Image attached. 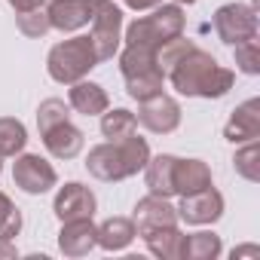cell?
Masks as SVG:
<instances>
[{"instance_id":"7a4b0ae2","label":"cell","mask_w":260,"mask_h":260,"mask_svg":"<svg viewBox=\"0 0 260 260\" xmlns=\"http://www.w3.org/2000/svg\"><path fill=\"white\" fill-rule=\"evenodd\" d=\"M147 159H150V144L138 135H128L122 141H104L92 147L86 156V169L92 178L104 184H116V181H125V178L144 172Z\"/></svg>"},{"instance_id":"f1b7e54d","label":"cell","mask_w":260,"mask_h":260,"mask_svg":"<svg viewBox=\"0 0 260 260\" xmlns=\"http://www.w3.org/2000/svg\"><path fill=\"white\" fill-rule=\"evenodd\" d=\"M233 49H236V68H239L242 74H248V77L260 74V52H257V37H251V40H242V43H236Z\"/></svg>"},{"instance_id":"6da1fadb","label":"cell","mask_w":260,"mask_h":260,"mask_svg":"<svg viewBox=\"0 0 260 260\" xmlns=\"http://www.w3.org/2000/svg\"><path fill=\"white\" fill-rule=\"evenodd\" d=\"M166 77L175 86V92L187 98H223L236 83V74L196 43L166 68Z\"/></svg>"},{"instance_id":"d6a6232c","label":"cell","mask_w":260,"mask_h":260,"mask_svg":"<svg viewBox=\"0 0 260 260\" xmlns=\"http://www.w3.org/2000/svg\"><path fill=\"white\" fill-rule=\"evenodd\" d=\"M0 172H4V156H0Z\"/></svg>"},{"instance_id":"484cf974","label":"cell","mask_w":260,"mask_h":260,"mask_svg":"<svg viewBox=\"0 0 260 260\" xmlns=\"http://www.w3.org/2000/svg\"><path fill=\"white\" fill-rule=\"evenodd\" d=\"M236 172L245 178V181H251V184H257L260 181V147H257V141H248L239 153H236Z\"/></svg>"},{"instance_id":"cb8c5ba5","label":"cell","mask_w":260,"mask_h":260,"mask_svg":"<svg viewBox=\"0 0 260 260\" xmlns=\"http://www.w3.org/2000/svg\"><path fill=\"white\" fill-rule=\"evenodd\" d=\"M28 144V128L16 116H0V156H19Z\"/></svg>"},{"instance_id":"8fae6325","label":"cell","mask_w":260,"mask_h":260,"mask_svg":"<svg viewBox=\"0 0 260 260\" xmlns=\"http://www.w3.org/2000/svg\"><path fill=\"white\" fill-rule=\"evenodd\" d=\"M95 208H98L95 193H92L86 184H80V181L64 184V187L55 193V202H52V211H55V217H58L61 223H64V220H77V217H92Z\"/></svg>"},{"instance_id":"8992f818","label":"cell","mask_w":260,"mask_h":260,"mask_svg":"<svg viewBox=\"0 0 260 260\" xmlns=\"http://www.w3.org/2000/svg\"><path fill=\"white\" fill-rule=\"evenodd\" d=\"M89 40L95 46L98 61H110L119 52V40H122V10L113 7V0H95Z\"/></svg>"},{"instance_id":"277c9868","label":"cell","mask_w":260,"mask_h":260,"mask_svg":"<svg viewBox=\"0 0 260 260\" xmlns=\"http://www.w3.org/2000/svg\"><path fill=\"white\" fill-rule=\"evenodd\" d=\"M119 74L125 80V92L135 101H147L166 89V71L153 49L144 46H125L119 52Z\"/></svg>"},{"instance_id":"2e32d148","label":"cell","mask_w":260,"mask_h":260,"mask_svg":"<svg viewBox=\"0 0 260 260\" xmlns=\"http://www.w3.org/2000/svg\"><path fill=\"white\" fill-rule=\"evenodd\" d=\"M40 138H43L46 150H49L55 159H74V156H80V150H83V144H86L83 132H80V128H77L71 119L55 122L52 128L40 132Z\"/></svg>"},{"instance_id":"5b68a950","label":"cell","mask_w":260,"mask_h":260,"mask_svg":"<svg viewBox=\"0 0 260 260\" xmlns=\"http://www.w3.org/2000/svg\"><path fill=\"white\" fill-rule=\"evenodd\" d=\"M98 68V55H95V46L89 37H71V40H61L49 49L46 55V71L55 83H77V80H86L89 71Z\"/></svg>"},{"instance_id":"ffe728a7","label":"cell","mask_w":260,"mask_h":260,"mask_svg":"<svg viewBox=\"0 0 260 260\" xmlns=\"http://www.w3.org/2000/svg\"><path fill=\"white\" fill-rule=\"evenodd\" d=\"M135 236H138V230H135V220L132 217H107L98 226L95 242L104 251H125L128 245L135 242Z\"/></svg>"},{"instance_id":"d6986e66","label":"cell","mask_w":260,"mask_h":260,"mask_svg":"<svg viewBox=\"0 0 260 260\" xmlns=\"http://www.w3.org/2000/svg\"><path fill=\"white\" fill-rule=\"evenodd\" d=\"M211 187V169L202 159H178L175 162V193L190 196Z\"/></svg>"},{"instance_id":"ba28073f","label":"cell","mask_w":260,"mask_h":260,"mask_svg":"<svg viewBox=\"0 0 260 260\" xmlns=\"http://www.w3.org/2000/svg\"><path fill=\"white\" fill-rule=\"evenodd\" d=\"M13 181L28 196H43V193H49L58 184V175H55V169L43 156H37V153H19L16 162H13Z\"/></svg>"},{"instance_id":"4dcf8cb0","label":"cell","mask_w":260,"mask_h":260,"mask_svg":"<svg viewBox=\"0 0 260 260\" xmlns=\"http://www.w3.org/2000/svg\"><path fill=\"white\" fill-rule=\"evenodd\" d=\"M10 7H13L16 13H25V10H37V7H43V0H10Z\"/></svg>"},{"instance_id":"603a6c76","label":"cell","mask_w":260,"mask_h":260,"mask_svg":"<svg viewBox=\"0 0 260 260\" xmlns=\"http://www.w3.org/2000/svg\"><path fill=\"white\" fill-rule=\"evenodd\" d=\"M138 132V119H135V113L132 110H125V107H107L104 113H101V135L107 138V141H122V138H128V135H135Z\"/></svg>"},{"instance_id":"30bf717a","label":"cell","mask_w":260,"mask_h":260,"mask_svg":"<svg viewBox=\"0 0 260 260\" xmlns=\"http://www.w3.org/2000/svg\"><path fill=\"white\" fill-rule=\"evenodd\" d=\"M220 214H223V196H220L214 187H205V190H199V193L181 196L178 220H184V223L205 226V223L220 220Z\"/></svg>"},{"instance_id":"4316f807","label":"cell","mask_w":260,"mask_h":260,"mask_svg":"<svg viewBox=\"0 0 260 260\" xmlns=\"http://www.w3.org/2000/svg\"><path fill=\"white\" fill-rule=\"evenodd\" d=\"M16 25L25 37H43L52 25H49V13L43 7L37 10H25V13H16Z\"/></svg>"},{"instance_id":"9c48e42d","label":"cell","mask_w":260,"mask_h":260,"mask_svg":"<svg viewBox=\"0 0 260 260\" xmlns=\"http://www.w3.org/2000/svg\"><path fill=\"white\" fill-rule=\"evenodd\" d=\"M135 119L153 135H169L181 125V104L172 95L159 92L147 101H138V116Z\"/></svg>"},{"instance_id":"e0dca14e","label":"cell","mask_w":260,"mask_h":260,"mask_svg":"<svg viewBox=\"0 0 260 260\" xmlns=\"http://www.w3.org/2000/svg\"><path fill=\"white\" fill-rule=\"evenodd\" d=\"M68 104H71L77 113H83V116H101V113L110 107V95H107L104 86H98V83L77 80V83H71Z\"/></svg>"},{"instance_id":"7402d4cb","label":"cell","mask_w":260,"mask_h":260,"mask_svg":"<svg viewBox=\"0 0 260 260\" xmlns=\"http://www.w3.org/2000/svg\"><path fill=\"white\" fill-rule=\"evenodd\" d=\"M223 254V242L217 233H187L181 245V260H217Z\"/></svg>"},{"instance_id":"f546056e","label":"cell","mask_w":260,"mask_h":260,"mask_svg":"<svg viewBox=\"0 0 260 260\" xmlns=\"http://www.w3.org/2000/svg\"><path fill=\"white\" fill-rule=\"evenodd\" d=\"M159 4H166V0H125V7H128V10H135V13H141V10H153V7H159ZM175 4L190 7V4H196V0H175Z\"/></svg>"},{"instance_id":"d4e9b609","label":"cell","mask_w":260,"mask_h":260,"mask_svg":"<svg viewBox=\"0 0 260 260\" xmlns=\"http://www.w3.org/2000/svg\"><path fill=\"white\" fill-rule=\"evenodd\" d=\"M64 119H71V104H64L61 98L40 101V107H37V128L40 132H46V128H52L55 122H64Z\"/></svg>"},{"instance_id":"3957f363","label":"cell","mask_w":260,"mask_h":260,"mask_svg":"<svg viewBox=\"0 0 260 260\" xmlns=\"http://www.w3.org/2000/svg\"><path fill=\"white\" fill-rule=\"evenodd\" d=\"M187 28V16L181 4H159L153 7L150 16L135 19L132 25L125 28V46H144V49H159L169 40L181 37Z\"/></svg>"},{"instance_id":"5bb4252c","label":"cell","mask_w":260,"mask_h":260,"mask_svg":"<svg viewBox=\"0 0 260 260\" xmlns=\"http://www.w3.org/2000/svg\"><path fill=\"white\" fill-rule=\"evenodd\" d=\"M95 0H49V25L61 34L80 31L83 25L92 22Z\"/></svg>"},{"instance_id":"52a82bcc","label":"cell","mask_w":260,"mask_h":260,"mask_svg":"<svg viewBox=\"0 0 260 260\" xmlns=\"http://www.w3.org/2000/svg\"><path fill=\"white\" fill-rule=\"evenodd\" d=\"M211 25H214L217 37H220L226 46H236V43H242V40L257 37V13H254V7H248V4H223V7L214 13Z\"/></svg>"},{"instance_id":"44dd1931","label":"cell","mask_w":260,"mask_h":260,"mask_svg":"<svg viewBox=\"0 0 260 260\" xmlns=\"http://www.w3.org/2000/svg\"><path fill=\"white\" fill-rule=\"evenodd\" d=\"M147 251L159 260H181V245H184V233L178 226H162V230H150L147 236H141Z\"/></svg>"},{"instance_id":"ac0fdd59","label":"cell","mask_w":260,"mask_h":260,"mask_svg":"<svg viewBox=\"0 0 260 260\" xmlns=\"http://www.w3.org/2000/svg\"><path fill=\"white\" fill-rule=\"evenodd\" d=\"M175 162L178 156L172 153H159V156H150L147 166H144V178H147V190L153 196H175Z\"/></svg>"},{"instance_id":"7c38bea8","label":"cell","mask_w":260,"mask_h":260,"mask_svg":"<svg viewBox=\"0 0 260 260\" xmlns=\"http://www.w3.org/2000/svg\"><path fill=\"white\" fill-rule=\"evenodd\" d=\"M135 230L138 236H147L150 230H162V226H178V208L166 199V196H144L135 205Z\"/></svg>"},{"instance_id":"83f0119b","label":"cell","mask_w":260,"mask_h":260,"mask_svg":"<svg viewBox=\"0 0 260 260\" xmlns=\"http://www.w3.org/2000/svg\"><path fill=\"white\" fill-rule=\"evenodd\" d=\"M19 230H22V211L7 193H0V239H16Z\"/></svg>"},{"instance_id":"9a60e30c","label":"cell","mask_w":260,"mask_h":260,"mask_svg":"<svg viewBox=\"0 0 260 260\" xmlns=\"http://www.w3.org/2000/svg\"><path fill=\"white\" fill-rule=\"evenodd\" d=\"M98 226L92 223V217H77V220H64L61 233H58V248L64 257H86L98 242Z\"/></svg>"},{"instance_id":"4fadbf2b","label":"cell","mask_w":260,"mask_h":260,"mask_svg":"<svg viewBox=\"0 0 260 260\" xmlns=\"http://www.w3.org/2000/svg\"><path fill=\"white\" fill-rule=\"evenodd\" d=\"M223 138L230 144H248L260 138V98H248L233 110L223 125Z\"/></svg>"},{"instance_id":"1f68e13d","label":"cell","mask_w":260,"mask_h":260,"mask_svg":"<svg viewBox=\"0 0 260 260\" xmlns=\"http://www.w3.org/2000/svg\"><path fill=\"white\" fill-rule=\"evenodd\" d=\"M0 257H19V248L13 245V239H0Z\"/></svg>"}]
</instances>
